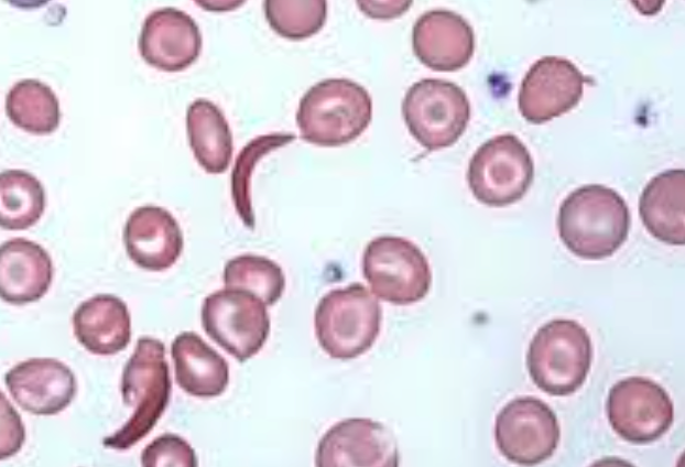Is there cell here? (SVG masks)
<instances>
[{
  "label": "cell",
  "mask_w": 685,
  "mask_h": 467,
  "mask_svg": "<svg viewBox=\"0 0 685 467\" xmlns=\"http://www.w3.org/2000/svg\"><path fill=\"white\" fill-rule=\"evenodd\" d=\"M10 121L29 133L50 134L61 121L59 102L50 86L37 79L15 83L6 97Z\"/></svg>",
  "instance_id": "obj_23"
},
{
  "label": "cell",
  "mask_w": 685,
  "mask_h": 467,
  "mask_svg": "<svg viewBox=\"0 0 685 467\" xmlns=\"http://www.w3.org/2000/svg\"><path fill=\"white\" fill-rule=\"evenodd\" d=\"M362 274L377 297L400 306L422 301L432 284L425 254L414 242L399 236H380L367 245Z\"/></svg>",
  "instance_id": "obj_6"
},
{
  "label": "cell",
  "mask_w": 685,
  "mask_h": 467,
  "mask_svg": "<svg viewBox=\"0 0 685 467\" xmlns=\"http://www.w3.org/2000/svg\"><path fill=\"white\" fill-rule=\"evenodd\" d=\"M202 325L211 340L244 362L267 343L271 318L259 296L247 290L225 287L205 297Z\"/></svg>",
  "instance_id": "obj_8"
},
{
  "label": "cell",
  "mask_w": 685,
  "mask_h": 467,
  "mask_svg": "<svg viewBox=\"0 0 685 467\" xmlns=\"http://www.w3.org/2000/svg\"><path fill=\"white\" fill-rule=\"evenodd\" d=\"M606 408L612 430L633 444L659 439L674 420V406L668 393L644 377H628L613 384Z\"/></svg>",
  "instance_id": "obj_11"
},
{
  "label": "cell",
  "mask_w": 685,
  "mask_h": 467,
  "mask_svg": "<svg viewBox=\"0 0 685 467\" xmlns=\"http://www.w3.org/2000/svg\"><path fill=\"white\" fill-rule=\"evenodd\" d=\"M224 283L226 287L247 290L267 306H273L285 290V275L282 268L267 257L241 254L226 263Z\"/></svg>",
  "instance_id": "obj_25"
},
{
  "label": "cell",
  "mask_w": 685,
  "mask_h": 467,
  "mask_svg": "<svg viewBox=\"0 0 685 467\" xmlns=\"http://www.w3.org/2000/svg\"><path fill=\"white\" fill-rule=\"evenodd\" d=\"M371 118L372 101L366 88L347 78H328L301 98L296 124L304 141L334 148L355 141Z\"/></svg>",
  "instance_id": "obj_3"
},
{
  "label": "cell",
  "mask_w": 685,
  "mask_h": 467,
  "mask_svg": "<svg viewBox=\"0 0 685 467\" xmlns=\"http://www.w3.org/2000/svg\"><path fill=\"white\" fill-rule=\"evenodd\" d=\"M172 391L164 344L152 337L137 340L121 379V394L133 414L117 432L102 439L107 448L126 450L144 438L164 413Z\"/></svg>",
  "instance_id": "obj_2"
},
{
  "label": "cell",
  "mask_w": 685,
  "mask_h": 467,
  "mask_svg": "<svg viewBox=\"0 0 685 467\" xmlns=\"http://www.w3.org/2000/svg\"><path fill=\"white\" fill-rule=\"evenodd\" d=\"M359 9L372 19H393L402 15L412 1H357Z\"/></svg>",
  "instance_id": "obj_30"
},
{
  "label": "cell",
  "mask_w": 685,
  "mask_h": 467,
  "mask_svg": "<svg viewBox=\"0 0 685 467\" xmlns=\"http://www.w3.org/2000/svg\"><path fill=\"white\" fill-rule=\"evenodd\" d=\"M402 115L412 137L426 150L436 151L453 145L465 132L470 104L458 85L424 78L405 93Z\"/></svg>",
  "instance_id": "obj_7"
},
{
  "label": "cell",
  "mask_w": 685,
  "mask_h": 467,
  "mask_svg": "<svg viewBox=\"0 0 685 467\" xmlns=\"http://www.w3.org/2000/svg\"><path fill=\"white\" fill-rule=\"evenodd\" d=\"M139 52L150 66L164 72H181L199 56L202 35L195 20L176 8L152 11L139 36Z\"/></svg>",
  "instance_id": "obj_14"
},
{
  "label": "cell",
  "mask_w": 685,
  "mask_h": 467,
  "mask_svg": "<svg viewBox=\"0 0 685 467\" xmlns=\"http://www.w3.org/2000/svg\"><path fill=\"white\" fill-rule=\"evenodd\" d=\"M592 360L590 336L574 319H553L533 336L526 355L532 381L551 395L576 392L585 382Z\"/></svg>",
  "instance_id": "obj_5"
},
{
  "label": "cell",
  "mask_w": 685,
  "mask_h": 467,
  "mask_svg": "<svg viewBox=\"0 0 685 467\" xmlns=\"http://www.w3.org/2000/svg\"><path fill=\"white\" fill-rule=\"evenodd\" d=\"M144 467H196L198 460L193 447L181 436L162 434L141 454Z\"/></svg>",
  "instance_id": "obj_28"
},
{
  "label": "cell",
  "mask_w": 685,
  "mask_h": 467,
  "mask_svg": "<svg viewBox=\"0 0 685 467\" xmlns=\"http://www.w3.org/2000/svg\"><path fill=\"white\" fill-rule=\"evenodd\" d=\"M534 178V163L524 143L512 133L489 139L469 161L467 181L475 198L491 207L520 200Z\"/></svg>",
  "instance_id": "obj_9"
},
{
  "label": "cell",
  "mask_w": 685,
  "mask_h": 467,
  "mask_svg": "<svg viewBox=\"0 0 685 467\" xmlns=\"http://www.w3.org/2000/svg\"><path fill=\"white\" fill-rule=\"evenodd\" d=\"M265 19L271 29L289 40H304L316 34L325 24L327 2L324 0L263 2Z\"/></svg>",
  "instance_id": "obj_26"
},
{
  "label": "cell",
  "mask_w": 685,
  "mask_h": 467,
  "mask_svg": "<svg viewBox=\"0 0 685 467\" xmlns=\"http://www.w3.org/2000/svg\"><path fill=\"white\" fill-rule=\"evenodd\" d=\"M294 139L293 133L260 135L249 142L239 153L231 174V195L236 210L248 227L253 228L254 224L250 199V177L255 161L270 150Z\"/></svg>",
  "instance_id": "obj_27"
},
{
  "label": "cell",
  "mask_w": 685,
  "mask_h": 467,
  "mask_svg": "<svg viewBox=\"0 0 685 467\" xmlns=\"http://www.w3.org/2000/svg\"><path fill=\"white\" fill-rule=\"evenodd\" d=\"M72 321L76 339L94 355L111 356L130 343L131 317L116 295L97 294L81 302Z\"/></svg>",
  "instance_id": "obj_19"
},
{
  "label": "cell",
  "mask_w": 685,
  "mask_h": 467,
  "mask_svg": "<svg viewBox=\"0 0 685 467\" xmlns=\"http://www.w3.org/2000/svg\"><path fill=\"white\" fill-rule=\"evenodd\" d=\"M382 324V307L363 284L351 283L326 293L314 313L322 349L333 359L349 360L367 352Z\"/></svg>",
  "instance_id": "obj_4"
},
{
  "label": "cell",
  "mask_w": 685,
  "mask_h": 467,
  "mask_svg": "<svg viewBox=\"0 0 685 467\" xmlns=\"http://www.w3.org/2000/svg\"><path fill=\"white\" fill-rule=\"evenodd\" d=\"M630 211L615 189L588 184L573 191L561 204L558 235L566 248L586 260L612 256L627 240Z\"/></svg>",
  "instance_id": "obj_1"
},
{
  "label": "cell",
  "mask_w": 685,
  "mask_h": 467,
  "mask_svg": "<svg viewBox=\"0 0 685 467\" xmlns=\"http://www.w3.org/2000/svg\"><path fill=\"white\" fill-rule=\"evenodd\" d=\"M412 46L417 59L426 67L456 72L472 57L475 34L461 15L448 10H432L416 20Z\"/></svg>",
  "instance_id": "obj_16"
},
{
  "label": "cell",
  "mask_w": 685,
  "mask_h": 467,
  "mask_svg": "<svg viewBox=\"0 0 685 467\" xmlns=\"http://www.w3.org/2000/svg\"><path fill=\"white\" fill-rule=\"evenodd\" d=\"M685 172L666 170L644 187L639 213L646 230L657 240L673 246L685 243Z\"/></svg>",
  "instance_id": "obj_20"
},
{
  "label": "cell",
  "mask_w": 685,
  "mask_h": 467,
  "mask_svg": "<svg viewBox=\"0 0 685 467\" xmlns=\"http://www.w3.org/2000/svg\"><path fill=\"white\" fill-rule=\"evenodd\" d=\"M399 460L393 433L365 417L346 419L329 427L315 456L318 467H395Z\"/></svg>",
  "instance_id": "obj_12"
},
{
  "label": "cell",
  "mask_w": 685,
  "mask_h": 467,
  "mask_svg": "<svg viewBox=\"0 0 685 467\" xmlns=\"http://www.w3.org/2000/svg\"><path fill=\"white\" fill-rule=\"evenodd\" d=\"M46 204L42 183L23 170H6L0 175V225L7 230H24L42 217Z\"/></svg>",
  "instance_id": "obj_24"
},
{
  "label": "cell",
  "mask_w": 685,
  "mask_h": 467,
  "mask_svg": "<svg viewBox=\"0 0 685 467\" xmlns=\"http://www.w3.org/2000/svg\"><path fill=\"white\" fill-rule=\"evenodd\" d=\"M128 257L141 269L164 271L183 250V235L177 220L166 209L145 205L135 208L123 228Z\"/></svg>",
  "instance_id": "obj_17"
},
{
  "label": "cell",
  "mask_w": 685,
  "mask_h": 467,
  "mask_svg": "<svg viewBox=\"0 0 685 467\" xmlns=\"http://www.w3.org/2000/svg\"><path fill=\"white\" fill-rule=\"evenodd\" d=\"M53 262L47 251L25 238L4 241L0 249V295L8 304L39 301L53 280Z\"/></svg>",
  "instance_id": "obj_18"
},
{
  "label": "cell",
  "mask_w": 685,
  "mask_h": 467,
  "mask_svg": "<svg viewBox=\"0 0 685 467\" xmlns=\"http://www.w3.org/2000/svg\"><path fill=\"white\" fill-rule=\"evenodd\" d=\"M175 379L186 393L198 398L220 395L229 382L225 358L196 333L178 334L171 345Z\"/></svg>",
  "instance_id": "obj_21"
},
{
  "label": "cell",
  "mask_w": 685,
  "mask_h": 467,
  "mask_svg": "<svg viewBox=\"0 0 685 467\" xmlns=\"http://www.w3.org/2000/svg\"><path fill=\"white\" fill-rule=\"evenodd\" d=\"M193 154L209 174L224 173L232 158V134L222 111L207 99H196L186 111Z\"/></svg>",
  "instance_id": "obj_22"
},
{
  "label": "cell",
  "mask_w": 685,
  "mask_h": 467,
  "mask_svg": "<svg viewBox=\"0 0 685 467\" xmlns=\"http://www.w3.org/2000/svg\"><path fill=\"white\" fill-rule=\"evenodd\" d=\"M559 438L561 428L554 411L534 397L511 400L496 417L497 448L518 465L534 466L546 460L554 454Z\"/></svg>",
  "instance_id": "obj_10"
},
{
  "label": "cell",
  "mask_w": 685,
  "mask_h": 467,
  "mask_svg": "<svg viewBox=\"0 0 685 467\" xmlns=\"http://www.w3.org/2000/svg\"><path fill=\"white\" fill-rule=\"evenodd\" d=\"M587 78L570 61L544 56L532 64L519 90V110L535 124L572 110L580 100Z\"/></svg>",
  "instance_id": "obj_13"
},
{
  "label": "cell",
  "mask_w": 685,
  "mask_h": 467,
  "mask_svg": "<svg viewBox=\"0 0 685 467\" xmlns=\"http://www.w3.org/2000/svg\"><path fill=\"white\" fill-rule=\"evenodd\" d=\"M6 385L24 411L35 415H54L73 401L77 384L73 371L53 358H31L4 374Z\"/></svg>",
  "instance_id": "obj_15"
},
{
  "label": "cell",
  "mask_w": 685,
  "mask_h": 467,
  "mask_svg": "<svg viewBox=\"0 0 685 467\" xmlns=\"http://www.w3.org/2000/svg\"><path fill=\"white\" fill-rule=\"evenodd\" d=\"M24 442L21 417L1 392V459L14 455Z\"/></svg>",
  "instance_id": "obj_29"
}]
</instances>
